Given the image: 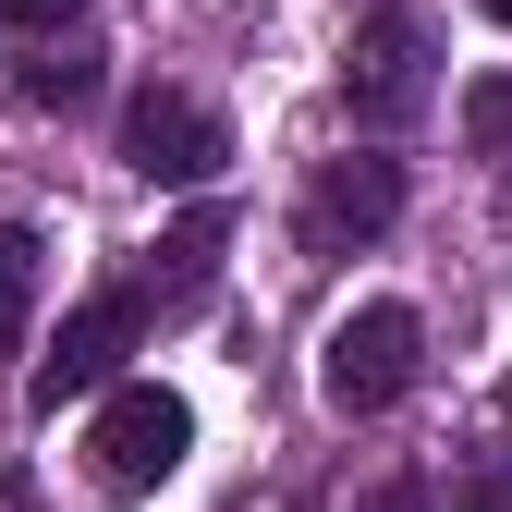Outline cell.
<instances>
[{"mask_svg":"<svg viewBox=\"0 0 512 512\" xmlns=\"http://www.w3.org/2000/svg\"><path fill=\"white\" fill-rule=\"evenodd\" d=\"M427 98H439V25L415 13V0H378V13L354 25V49H342V110L366 122V135H403Z\"/></svg>","mask_w":512,"mask_h":512,"instance_id":"6da1fadb","label":"cell"},{"mask_svg":"<svg viewBox=\"0 0 512 512\" xmlns=\"http://www.w3.org/2000/svg\"><path fill=\"white\" fill-rule=\"evenodd\" d=\"M183 452H196V415H183V391H159V378H122L98 403V427H86V476L110 500H147L159 476H183Z\"/></svg>","mask_w":512,"mask_h":512,"instance_id":"7a4b0ae2","label":"cell"},{"mask_svg":"<svg viewBox=\"0 0 512 512\" xmlns=\"http://www.w3.org/2000/svg\"><path fill=\"white\" fill-rule=\"evenodd\" d=\"M415 378H427V317L415 305H354L342 330H330V354H317L330 415H391Z\"/></svg>","mask_w":512,"mask_h":512,"instance_id":"3957f363","label":"cell"},{"mask_svg":"<svg viewBox=\"0 0 512 512\" xmlns=\"http://www.w3.org/2000/svg\"><path fill=\"white\" fill-rule=\"evenodd\" d=\"M147 342V293L135 281H110V293H86L74 317H61V342H49V366H37V415H61V403H86V391H122V354Z\"/></svg>","mask_w":512,"mask_h":512,"instance_id":"277c9868","label":"cell"},{"mask_svg":"<svg viewBox=\"0 0 512 512\" xmlns=\"http://www.w3.org/2000/svg\"><path fill=\"white\" fill-rule=\"evenodd\" d=\"M122 159H135L147 183H171V196H208L220 159H232V122L208 98H183V86H147L135 110H122Z\"/></svg>","mask_w":512,"mask_h":512,"instance_id":"5b68a950","label":"cell"},{"mask_svg":"<svg viewBox=\"0 0 512 512\" xmlns=\"http://www.w3.org/2000/svg\"><path fill=\"white\" fill-rule=\"evenodd\" d=\"M403 220V159L391 147H366V159H330L305 183V208H293V232H305V256H354V244H378Z\"/></svg>","mask_w":512,"mask_h":512,"instance_id":"8992f818","label":"cell"},{"mask_svg":"<svg viewBox=\"0 0 512 512\" xmlns=\"http://www.w3.org/2000/svg\"><path fill=\"white\" fill-rule=\"evenodd\" d=\"M220 244H232V208L220 196H196L171 232H159V269H147V305H196L208 281H220Z\"/></svg>","mask_w":512,"mask_h":512,"instance_id":"52a82bcc","label":"cell"},{"mask_svg":"<svg viewBox=\"0 0 512 512\" xmlns=\"http://www.w3.org/2000/svg\"><path fill=\"white\" fill-rule=\"evenodd\" d=\"M25 317H37V232L0 220V354L25 342Z\"/></svg>","mask_w":512,"mask_h":512,"instance_id":"ba28073f","label":"cell"},{"mask_svg":"<svg viewBox=\"0 0 512 512\" xmlns=\"http://www.w3.org/2000/svg\"><path fill=\"white\" fill-rule=\"evenodd\" d=\"M13 86H25L37 110H86V98H98V49H37Z\"/></svg>","mask_w":512,"mask_h":512,"instance_id":"9c48e42d","label":"cell"},{"mask_svg":"<svg viewBox=\"0 0 512 512\" xmlns=\"http://www.w3.org/2000/svg\"><path fill=\"white\" fill-rule=\"evenodd\" d=\"M464 147L476 159H512V74H476L464 86Z\"/></svg>","mask_w":512,"mask_h":512,"instance_id":"30bf717a","label":"cell"},{"mask_svg":"<svg viewBox=\"0 0 512 512\" xmlns=\"http://www.w3.org/2000/svg\"><path fill=\"white\" fill-rule=\"evenodd\" d=\"M86 13V0H0V25H13V37H49V25H74Z\"/></svg>","mask_w":512,"mask_h":512,"instance_id":"8fae6325","label":"cell"},{"mask_svg":"<svg viewBox=\"0 0 512 512\" xmlns=\"http://www.w3.org/2000/svg\"><path fill=\"white\" fill-rule=\"evenodd\" d=\"M452 512H512V476H476V488H452Z\"/></svg>","mask_w":512,"mask_h":512,"instance_id":"7c38bea8","label":"cell"},{"mask_svg":"<svg viewBox=\"0 0 512 512\" xmlns=\"http://www.w3.org/2000/svg\"><path fill=\"white\" fill-rule=\"evenodd\" d=\"M366 512H427V488H415V476H391V488H366Z\"/></svg>","mask_w":512,"mask_h":512,"instance_id":"4fadbf2b","label":"cell"},{"mask_svg":"<svg viewBox=\"0 0 512 512\" xmlns=\"http://www.w3.org/2000/svg\"><path fill=\"white\" fill-rule=\"evenodd\" d=\"M476 13H500V25H512V0H476Z\"/></svg>","mask_w":512,"mask_h":512,"instance_id":"5bb4252c","label":"cell"},{"mask_svg":"<svg viewBox=\"0 0 512 512\" xmlns=\"http://www.w3.org/2000/svg\"><path fill=\"white\" fill-rule=\"evenodd\" d=\"M500 427H512V378H500Z\"/></svg>","mask_w":512,"mask_h":512,"instance_id":"9a60e30c","label":"cell"}]
</instances>
